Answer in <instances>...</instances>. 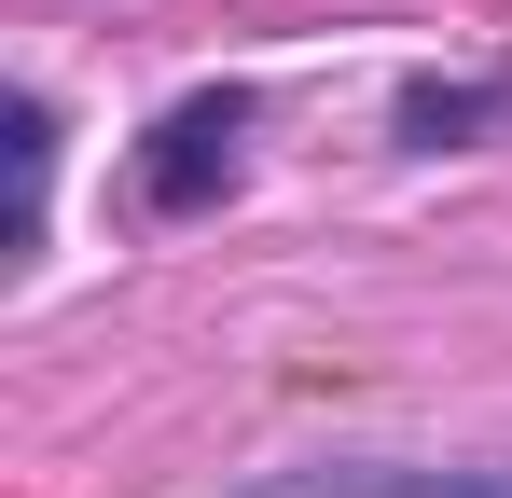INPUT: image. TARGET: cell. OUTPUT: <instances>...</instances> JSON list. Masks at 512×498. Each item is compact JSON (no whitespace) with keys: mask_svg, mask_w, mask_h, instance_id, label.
Segmentation results:
<instances>
[{"mask_svg":"<svg viewBox=\"0 0 512 498\" xmlns=\"http://www.w3.org/2000/svg\"><path fill=\"white\" fill-rule=\"evenodd\" d=\"M42 194H56V111L14 97V249H42Z\"/></svg>","mask_w":512,"mask_h":498,"instance_id":"cell-4","label":"cell"},{"mask_svg":"<svg viewBox=\"0 0 512 498\" xmlns=\"http://www.w3.org/2000/svg\"><path fill=\"white\" fill-rule=\"evenodd\" d=\"M499 111H512V83H402V139L416 153H443L457 125H499Z\"/></svg>","mask_w":512,"mask_h":498,"instance_id":"cell-3","label":"cell"},{"mask_svg":"<svg viewBox=\"0 0 512 498\" xmlns=\"http://www.w3.org/2000/svg\"><path fill=\"white\" fill-rule=\"evenodd\" d=\"M263 498H512V457H471V471H402V457H346V471H305V485Z\"/></svg>","mask_w":512,"mask_h":498,"instance_id":"cell-2","label":"cell"},{"mask_svg":"<svg viewBox=\"0 0 512 498\" xmlns=\"http://www.w3.org/2000/svg\"><path fill=\"white\" fill-rule=\"evenodd\" d=\"M250 125H263V97H250V83H194L167 125L139 139V208L194 222L208 194H236V166H250Z\"/></svg>","mask_w":512,"mask_h":498,"instance_id":"cell-1","label":"cell"}]
</instances>
